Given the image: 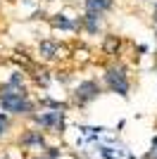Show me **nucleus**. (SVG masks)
Instances as JSON below:
<instances>
[{
	"instance_id": "nucleus-14",
	"label": "nucleus",
	"mask_w": 157,
	"mask_h": 159,
	"mask_svg": "<svg viewBox=\"0 0 157 159\" xmlns=\"http://www.w3.org/2000/svg\"><path fill=\"white\" fill-rule=\"evenodd\" d=\"M152 21H155V26H157V2H155V7H152Z\"/></svg>"
},
{
	"instance_id": "nucleus-8",
	"label": "nucleus",
	"mask_w": 157,
	"mask_h": 159,
	"mask_svg": "<svg viewBox=\"0 0 157 159\" xmlns=\"http://www.w3.org/2000/svg\"><path fill=\"white\" fill-rule=\"evenodd\" d=\"M100 29H102V14L86 12L83 17H81V31H86L88 36H98Z\"/></svg>"
},
{
	"instance_id": "nucleus-12",
	"label": "nucleus",
	"mask_w": 157,
	"mask_h": 159,
	"mask_svg": "<svg viewBox=\"0 0 157 159\" xmlns=\"http://www.w3.org/2000/svg\"><path fill=\"white\" fill-rule=\"evenodd\" d=\"M33 81H36V86H43L45 88L48 83H50V74L43 69V71H33Z\"/></svg>"
},
{
	"instance_id": "nucleus-10",
	"label": "nucleus",
	"mask_w": 157,
	"mask_h": 159,
	"mask_svg": "<svg viewBox=\"0 0 157 159\" xmlns=\"http://www.w3.org/2000/svg\"><path fill=\"white\" fill-rule=\"evenodd\" d=\"M112 7H114V0H83V10L86 12L107 14Z\"/></svg>"
},
{
	"instance_id": "nucleus-2",
	"label": "nucleus",
	"mask_w": 157,
	"mask_h": 159,
	"mask_svg": "<svg viewBox=\"0 0 157 159\" xmlns=\"http://www.w3.org/2000/svg\"><path fill=\"white\" fill-rule=\"evenodd\" d=\"M0 109L7 112L10 116H31L36 112V102L29 98V93H12L0 95Z\"/></svg>"
},
{
	"instance_id": "nucleus-3",
	"label": "nucleus",
	"mask_w": 157,
	"mask_h": 159,
	"mask_svg": "<svg viewBox=\"0 0 157 159\" xmlns=\"http://www.w3.org/2000/svg\"><path fill=\"white\" fill-rule=\"evenodd\" d=\"M64 109H40V112H33L29 119L45 133H55V135H62L64 133Z\"/></svg>"
},
{
	"instance_id": "nucleus-5",
	"label": "nucleus",
	"mask_w": 157,
	"mask_h": 159,
	"mask_svg": "<svg viewBox=\"0 0 157 159\" xmlns=\"http://www.w3.org/2000/svg\"><path fill=\"white\" fill-rule=\"evenodd\" d=\"M19 145L24 147V150H45L48 147V140H45V131H40L38 126L33 128H26L24 133L19 135Z\"/></svg>"
},
{
	"instance_id": "nucleus-16",
	"label": "nucleus",
	"mask_w": 157,
	"mask_h": 159,
	"mask_svg": "<svg viewBox=\"0 0 157 159\" xmlns=\"http://www.w3.org/2000/svg\"><path fill=\"white\" fill-rule=\"evenodd\" d=\"M45 2H52V0H45Z\"/></svg>"
},
{
	"instance_id": "nucleus-17",
	"label": "nucleus",
	"mask_w": 157,
	"mask_h": 159,
	"mask_svg": "<svg viewBox=\"0 0 157 159\" xmlns=\"http://www.w3.org/2000/svg\"><path fill=\"white\" fill-rule=\"evenodd\" d=\"M10 2H14V0H10Z\"/></svg>"
},
{
	"instance_id": "nucleus-9",
	"label": "nucleus",
	"mask_w": 157,
	"mask_h": 159,
	"mask_svg": "<svg viewBox=\"0 0 157 159\" xmlns=\"http://www.w3.org/2000/svg\"><path fill=\"white\" fill-rule=\"evenodd\" d=\"M50 26L59 31H81V19H69L67 14H52Z\"/></svg>"
},
{
	"instance_id": "nucleus-4",
	"label": "nucleus",
	"mask_w": 157,
	"mask_h": 159,
	"mask_svg": "<svg viewBox=\"0 0 157 159\" xmlns=\"http://www.w3.org/2000/svg\"><path fill=\"white\" fill-rule=\"evenodd\" d=\"M102 95V86L95 79H86L76 83L72 90V107H88L93 100H98Z\"/></svg>"
},
{
	"instance_id": "nucleus-15",
	"label": "nucleus",
	"mask_w": 157,
	"mask_h": 159,
	"mask_svg": "<svg viewBox=\"0 0 157 159\" xmlns=\"http://www.w3.org/2000/svg\"><path fill=\"white\" fill-rule=\"evenodd\" d=\"M29 159H45L43 154H33V157H29Z\"/></svg>"
},
{
	"instance_id": "nucleus-7",
	"label": "nucleus",
	"mask_w": 157,
	"mask_h": 159,
	"mask_svg": "<svg viewBox=\"0 0 157 159\" xmlns=\"http://www.w3.org/2000/svg\"><path fill=\"white\" fill-rule=\"evenodd\" d=\"M59 52H62V45H59V40H55V38H43L38 43V57L40 60H57L59 57Z\"/></svg>"
},
{
	"instance_id": "nucleus-1",
	"label": "nucleus",
	"mask_w": 157,
	"mask_h": 159,
	"mask_svg": "<svg viewBox=\"0 0 157 159\" xmlns=\"http://www.w3.org/2000/svg\"><path fill=\"white\" fill-rule=\"evenodd\" d=\"M102 81H105V86H107L110 93H117V95H121V98H129L131 79H129V69H126V64H121V62H112V64L105 69Z\"/></svg>"
},
{
	"instance_id": "nucleus-11",
	"label": "nucleus",
	"mask_w": 157,
	"mask_h": 159,
	"mask_svg": "<svg viewBox=\"0 0 157 159\" xmlns=\"http://www.w3.org/2000/svg\"><path fill=\"white\" fill-rule=\"evenodd\" d=\"M10 126H12V119H10V114H7V112H0V140L7 135Z\"/></svg>"
},
{
	"instance_id": "nucleus-6",
	"label": "nucleus",
	"mask_w": 157,
	"mask_h": 159,
	"mask_svg": "<svg viewBox=\"0 0 157 159\" xmlns=\"http://www.w3.org/2000/svg\"><path fill=\"white\" fill-rule=\"evenodd\" d=\"M121 48H124V40H121V36H117V33H105L102 43H100V50H102L105 57L117 60L119 55H121Z\"/></svg>"
},
{
	"instance_id": "nucleus-13",
	"label": "nucleus",
	"mask_w": 157,
	"mask_h": 159,
	"mask_svg": "<svg viewBox=\"0 0 157 159\" xmlns=\"http://www.w3.org/2000/svg\"><path fill=\"white\" fill-rule=\"evenodd\" d=\"M40 154H43L45 159H57V157H59V147H45Z\"/></svg>"
}]
</instances>
